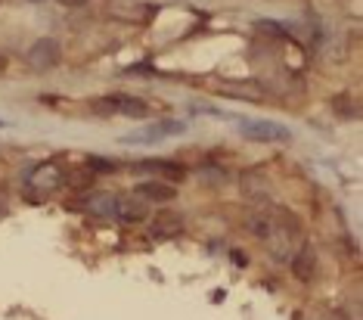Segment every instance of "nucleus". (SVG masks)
Listing matches in <instances>:
<instances>
[{"instance_id":"1","label":"nucleus","mask_w":363,"mask_h":320,"mask_svg":"<svg viewBox=\"0 0 363 320\" xmlns=\"http://www.w3.org/2000/svg\"><path fill=\"white\" fill-rule=\"evenodd\" d=\"M267 252L279 265H292V258L304 249V227L301 221L286 209H270V231L264 236Z\"/></svg>"},{"instance_id":"2","label":"nucleus","mask_w":363,"mask_h":320,"mask_svg":"<svg viewBox=\"0 0 363 320\" xmlns=\"http://www.w3.org/2000/svg\"><path fill=\"white\" fill-rule=\"evenodd\" d=\"M94 112L100 116H128V118H146L150 116V106L140 96H128V94H115V96H103L94 100Z\"/></svg>"},{"instance_id":"3","label":"nucleus","mask_w":363,"mask_h":320,"mask_svg":"<svg viewBox=\"0 0 363 320\" xmlns=\"http://www.w3.org/2000/svg\"><path fill=\"white\" fill-rule=\"evenodd\" d=\"M239 131H242L249 140H258V143H286V140H292V131L277 125V121H249V118H242L239 121Z\"/></svg>"},{"instance_id":"4","label":"nucleus","mask_w":363,"mask_h":320,"mask_svg":"<svg viewBox=\"0 0 363 320\" xmlns=\"http://www.w3.org/2000/svg\"><path fill=\"white\" fill-rule=\"evenodd\" d=\"M62 60V50H60V40L56 38H40L31 44V50L26 56V62L31 65L35 72H47V69H56Z\"/></svg>"},{"instance_id":"5","label":"nucleus","mask_w":363,"mask_h":320,"mask_svg":"<svg viewBox=\"0 0 363 320\" xmlns=\"http://www.w3.org/2000/svg\"><path fill=\"white\" fill-rule=\"evenodd\" d=\"M109 13H112V19H121V22H146L150 19V13H152V6L150 4H140V0H112L109 4Z\"/></svg>"},{"instance_id":"6","label":"nucleus","mask_w":363,"mask_h":320,"mask_svg":"<svg viewBox=\"0 0 363 320\" xmlns=\"http://www.w3.org/2000/svg\"><path fill=\"white\" fill-rule=\"evenodd\" d=\"M184 128H186L184 121H159V125H152L146 131H134V134L121 137V140L125 143H155V140H162V137H168V134H180Z\"/></svg>"},{"instance_id":"7","label":"nucleus","mask_w":363,"mask_h":320,"mask_svg":"<svg viewBox=\"0 0 363 320\" xmlns=\"http://www.w3.org/2000/svg\"><path fill=\"white\" fill-rule=\"evenodd\" d=\"M118 196L112 193H90L84 202H81V209L87 211V215H100V218H115L118 215Z\"/></svg>"},{"instance_id":"8","label":"nucleus","mask_w":363,"mask_h":320,"mask_svg":"<svg viewBox=\"0 0 363 320\" xmlns=\"http://www.w3.org/2000/svg\"><path fill=\"white\" fill-rule=\"evenodd\" d=\"M62 180H65L62 171L56 168L53 162H44L40 168L31 171V180H28V184L38 187V190H47V193H50V190H56V187H62Z\"/></svg>"},{"instance_id":"9","label":"nucleus","mask_w":363,"mask_h":320,"mask_svg":"<svg viewBox=\"0 0 363 320\" xmlns=\"http://www.w3.org/2000/svg\"><path fill=\"white\" fill-rule=\"evenodd\" d=\"M134 196H140L143 202H168L177 196V190L171 184H162V180H146V184L134 187Z\"/></svg>"},{"instance_id":"10","label":"nucleus","mask_w":363,"mask_h":320,"mask_svg":"<svg viewBox=\"0 0 363 320\" xmlns=\"http://www.w3.org/2000/svg\"><path fill=\"white\" fill-rule=\"evenodd\" d=\"M150 233L159 236V240H168V236H180V233H184V218H180L177 211H162V215L152 221Z\"/></svg>"},{"instance_id":"11","label":"nucleus","mask_w":363,"mask_h":320,"mask_svg":"<svg viewBox=\"0 0 363 320\" xmlns=\"http://www.w3.org/2000/svg\"><path fill=\"white\" fill-rule=\"evenodd\" d=\"M137 171V175H164V177H184V168L174 165V162H164V159H143V162H137V165H130Z\"/></svg>"},{"instance_id":"12","label":"nucleus","mask_w":363,"mask_h":320,"mask_svg":"<svg viewBox=\"0 0 363 320\" xmlns=\"http://www.w3.org/2000/svg\"><path fill=\"white\" fill-rule=\"evenodd\" d=\"M146 215H150V205H146L140 196H134V199H121L118 202V215L121 221H146Z\"/></svg>"},{"instance_id":"13","label":"nucleus","mask_w":363,"mask_h":320,"mask_svg":"<svg viewBox=\"0 0 363 320\" xmlns=\"http://www.w3.org/2000/svg\"><path fill=\"white\" fill-rule=\"evenodd\" d=\"M242 190H245V196H252V199H267L270 196V180H261L255 171H249V175L242 177Z\"/></svg>"},{"instance_id":"14","label":"nucleus","mask_w":363,"mask_h":320,"mask_svg":"<svg viewBox=\"0 0 363 320\" xmlns=\"http://www.w3.org/2000/svg\"><path fill=\"white\" fill-rule=\"evenodd\" d=\"M313 267H317V261H313V258H311V252H304V249H301L298 255L292 258V270H295V274L301 277L304 283H308V280H313Z\"/></svg>"},{"instance_id":"15","label":"nucleus","mask_w":363,"mask_h":320,"mask_svg":"<svg viewBox=\"0 0 363 320\" xmlns=\"http://www.w3.org/2000/svg\"><path fill=\"white\" fill-rule=\"evenodd\" d=\"M87 171H94V175H112V171H118V165L109 159H103V155H90L87 159Z\"/></svg>"},{"instance_id":"16","label":"nucleus","mask_w":363,"mask_h":320,"mask_svg":"<svg viewBox=\"0 0 363 320\" xmlns=\"http://www.w3.org/2000/svg\"><path fill=\"white\" fill-rule=\"evenodd\" d=\"M233 261L239 267H245V265H249V255H245V252H233Z\"/></svg>"},{"instance_id":"17","label":"nucleus","mask_w":363,"mask_h":320,"mask_svg":"<svg viewBox=\"0 0 363 320\" xmlns=\"http://www.w3.org/2000/svg\"><path fill=\"white\" fill-rule=\"evenodd\" d=\"M60 4H62V6H84L87 0H60Z\"/></svg>"},{"instance_id":"18","label":"nucleus","mask_w":363,"mask_h":320,"mask_svg":"<svg viewBox=\"0 0 363 320\" xmlns=\"http://www.w3.org/2000/svg\"><path fill=\"white\" fill-rule=\"evenodd\" d=\"M0 65H4V60H0Z\"/></svg>"}]
</instances>
